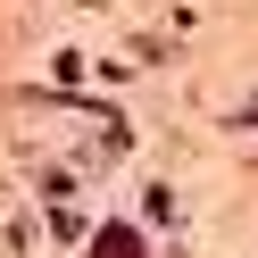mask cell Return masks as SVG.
<instances>
[{"label":"cell","instance_id":"6da1fadb","mask_svg":"<svg viewBox=\"0 0 258 258\" xmlns=\"http://www.w3.org/2000/svg\"><path fill=\"white\" fill-rule=\"evenodd\" d=\"M92 258H142V233L134 225H100L92 233Z\"/></svg>","mask_w":258,"mask_h":258}]
</instances>
